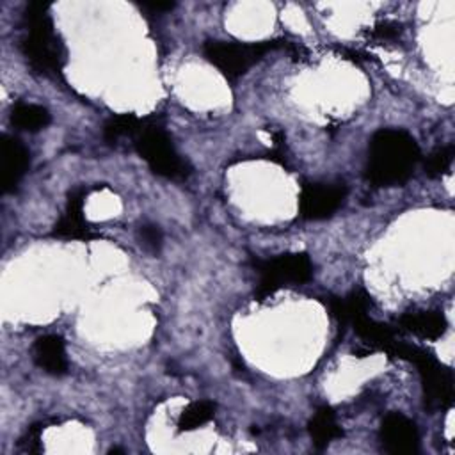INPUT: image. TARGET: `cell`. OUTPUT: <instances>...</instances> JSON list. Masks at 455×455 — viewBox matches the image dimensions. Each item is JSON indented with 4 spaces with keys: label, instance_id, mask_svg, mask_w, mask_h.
I'll use <instances>...</instances> for the list:
<instances>
[{
    "label": "cell",
    "instance_id": "obj_1",
    "mask_svg": "<svg viewBox=\"0 0 455 455\" xmlns=\"http://www.w3.org/2000/svg\"><path fill=\"white\" fill-rule=\"evenodd\" d=\"M418 160L419 148L409 132L382 128L370 139L366 176L377 187L400 185L409 180Z\"/></svg>",
    "mask_w": 455,
    "mask_h": 455
},
{
    "label": "cell",
    "instance_id": "obj_2",
    "mask_svg": "<svg viewBox=\"0 0 455 455\" xmlns=\"http://www.w3.org/2000/svg\"><path fill=\"white\" fill-rule=\"evenodd\" d=\"M25 36L20 48L32 69L57 76L64 66V50L53 30L48 4L30 2L23 14Z\"/></svg>",
    "mask_w": 455,
    "mask_h": 455
},
{
    "label": "cell",
    "instance_id": "obj_3",
    "mask_svg": "<svg viewBox=\"0 0 455 455\" xmlns=\"http://www.w3.org/2000/svg\"><path fill=\"white\" fill-rule=\"evenodd\" d=\"M386 352H389L391 355L407 359L418 366L421 382H423L425 407H428L430 411H435V409H446L451 405L453 402L451 373L448 368L439 364V361L430 352L416 345L402 343L396 339L389 345Z\"/></svg>",
    "mask_w": 455,
    "mask_h": 455
},
{
    "label": "cell",
    "instance_id": "obj_4",
    "mask_svg": "<svg viewBox=\"0 0 455 455\" xmlns=\"http://www.w3.org/2000/svg\"><path fill=\"white\" fill-rule=\"evenodd\" d=\"M135 139V149L149 169L169 180H185L190 174L188 162L174 149L169 135L162 126L144 121Z\"/></svg>",
    "mask_w": 455,
    "mask_h": 455
},
{
    "label": "cell",
    "instance_id": "obj_5",
    "mask_svg": "<svg viewBox=\"0 0 455 455\" xmlns=\"http://www.w3.org/2000/svg\"><path fill=\"white\" fill-rule=\"evenodd\" d=\"M286 41H259V43H236V41H206L203 46L204 57L224 76L238 78L259 62L270 50L284 46Z\"/></svg>",
    "mask_w": 455,
    "mask_h": 455
},
{
    "label": "cell",
    "instance_id": "obj_6",
    "mask_svg": "<svg viewBox=\"0 0 455 455\" xmlns=\"http://www.w3.org/2000/svg\"><path fill=\"white\" fill-rule=\"evenodd\" d=\"M259 274L256 297L267 299L286 284H304L313 275V265L306 252H286L254 263Z\"/></svg>",
    "mask_w": 455,
    "mask_h": 455
},
{
    "label": "cell",
    "instance_id": "obj_7",
    "mask_svg": "<svg viewBox=\"0 0 455 455\" xmlns=\"http://www.w3.org/2000/svg\"><path fill=\"white\" fill-rule=\"evenodd\" d=\"M347 187L343 183H306L299 196L302 219L320 220L331 217L343 204Z\"/></svg>",
    "mask_w": 455,
    "mask_h": 455
},
{
    "label": "cell",
    "instance_id": "obj_8",
    "mask_svg": "<svg viewBox=\"0 0 455 455\" xmlns=\"http://www.w3.org/2000/svg\"><path fill=\"white\" fill-rule=\"evenodd\" d=\"M379 437L384 450L395 455L416 453L419 446V434L414 421L402 412H389L382 419Z\"/></svg>",
    "mask_w": 455,
    "mask_h": 455
},
{
    "label": "cell",
    "instance_id": "obj_9",
    "mask_svg": "<svg viewBox=\"0 0 455 455\" xmlns=\"http://www.w3.org/2000/svg\"><path fill=\"white\" fill-rule=\"evenodd\" d=\"M89 194L85 187H75L66 203V212L60 215L57 224L53 226V235L59 238H71V240H91L96 238L98 233L87 224L84 219V203Z\"/></svg>",
    "mask_w": 455,
    "mask_h": 455
},
{
    "label": "cell",
    "instance_id": "obj_10",
    "mask_svg": "<svg viewBox=\"0 0 455 455\" xmlns=\"http://www.w3.org/2000/svg\"><path fill=\"white\" fill-rule=\"evenodd\" d=\"M30 164L27 148L11 135L2 137L0 148V183L4 192H12L25 176Z\"/></svg>",
    "mask_w": 455,
    "mask_h": 455
},
{
    "label": "cell",
    "instance_id": "obj_11",
    "mask_svg": "<svg viewBox=\"0 0 455 455\" xmlns=\"http://www.w3.org/2000/svg\"><path fill=\"white\" fill-rule=\"evenodd\" d=\"M32 357L36 364L50 375H64L68 371V357L64 339L57 334H44L34 341Z\"/></svg>",
    "mask_w": 455,
    "mask_h": 455
},
{
    "label": "cell",
    "instance_id": "obj_12",
    "mask_svg": "<svg viewBox=\"0 0 455 455\" xmlns=\"http://www.w3.org/2000/svg\"><path fill=\"white\" fill-rule=\"evenodd\" d=\"M371 306V297L364 290H354L347 297H332L329 300L331 315L341 323H354L355 320L366 316Z\"/></svg>",
    "mask_w": 455,
    "mask_h": 455
},
{
    "label": "cell",
    "instance_id": "obj_13",
    "mask_svg": "<svg viewBox=\"0 0 455 455\" xmlns=\"http://www.w3.org/2000/svg\"><path fill=\"white\" fill-rule=\"evenodd\" d=\"M400 325L425 339H437L446 331V320L437 311H416V313H405L400 318Z\"/></svg>",
    "mask_w": 455,
    "mask_h": 455
},
{
    "label": "cell",
    "instance_id": "obj_14",
    "mask_svg": "<svg viewBox=\"0 0 455 455\" xmlns=\"http://www.w3.org/2000/svg\"><path fill=\"white\" fill-rule=\"evenodd\" d=\"M307 428H309V435L313 439V444L318 450L325 448L332 439L341 435V428L336 421V414L327 405L316 409V412L313 414V418L307 423Z\"/></svg>",
    "mask_w": 455,
    "mask_h": 455
},
{
    "label": "cell",
    "instance_id": "obj_15",
    "mask_svg": "<svg viewBox=\"0 0 455 455\" xmlns=\"http://www.w3.org/2000/svg\"><path fill=\"white\" fill-rule=\"evenodd\" d=\"M50 112L37 103H16L11 110V123L25 132H39L50 124Z\"/></svg>",
    "mask_w": 455,
    "mask_h": 455
},
{
    "label": "cell",
    "instance_id": "obj_16",
    "mask_svg": "<svg viewBox=\"0 0 455 455\" xmlns=\"http://www.w3.org/2000/svg\"><path fill=\"white\" fill-rule=\"evenodd\" d=\"M352 325H354L357 336H359L361 339H364L368 345H371L373 348H382V350H386V348L395 341V334H393V331L389 329V325L373 322V320L368 318V316H363V318L355 320Z\"/></svg>",
    "mask_w": 455,
    "mask_h": 455
},
{
    "label": "cell",
    "instance_id": "obj_17",
    "mask_svg": "<svg viewBox=\"0 0 455 455\" xmlns=\"http://www.w3.org/2000/svg\"><path fill=\"white\" fill-rule=\"evenodd\" d=\"M215 414V403L210 400H197L190 402L178 418V428L180 432H190L204 423H208Z\"/></svg>",
    "mask_w": 455,
    "mask_h": 455
},
{
    "label": "cell",
    "instance_id": "obj_18",
    "mask_svg": "<svg viewBox=\"0 0 455 455\" xmlns=\"http://www.w3.org/2000/svg\"><path fill=\"white\" fill-rule=\"evenodd\" d=\"M144 119L133 114H119L110 117L103 126V139L107 142H117L123 137H135L142 128Z\"/></svg>",
    "mask_w": 455,
    "mask_h": 455
},
{
    "label": "cell",
    "instance_id": "obj_19",
    "mask_svg": "<svg viewBox=\"0 0 455 455\" xmlns=\"http://www.w3.org/2000/svg\"><path fill=\"white\" fill-rule=\"evenodd\" d=\"M453 156H455V148L451 144L437 148L435 151H432L425 162V172L430 178H437L443 176L450 171L451 164H453Z\"/></svg>",
    "mask_w": 455,
    "mask_h": 455
},
{
    "label": "cell",
    "instance_id": "obj_20",
    "mask_svg": "<svg viewBox=\"0 0 455 455\" xmlns=\"http://www.w3.org/2000/svg\"><path fill=\"white\" fill-rule=\"evenodd\" d=\"M137 236H139L140 245L148 252H151V254L160 252L162 243H164V233H162V229L156 224H151V222L140 224V228L137 231Z\"/></svg>",
    "mask_w": 455,
    "mask_h": 455
},
{
    "label": "cell",
    "instance_id": "obj_21",
    "mask_svg": "<svg viewBox=\"0 0 455 455\" xmlns=\"http://www.w3.org/2000/svg\"><path fill=\"white\" fill-rule=\"evenodd\" d=\"M402 34V25L395 23V21H382L379 25H375L371 36L382 41H395L398 39Z\"/></svg>",
    "mask_w": 455,
    "mask_h": 455
},
{
    "label": "cell",
    "instance_id": "obj_22",
    "mask_svg": "<svg viewBox=\"0 0 455 455\" xmlns=\"http://www.w3.org/2000/svg\"><path fill=\"white\" fill-rule=\"evenodd\" d=\"M41 425H32L28 430H27V435L21 439V446L27 450V451H39L41 446L37 444L39 441V435H41Z\"/></svg>",
    "mask_w": 455,
    "mask_h": 455
},
{
    "label": "cell",
    "instance_id": "obj_23",
    "mask_svg": "<svg viewBox=\"0 0 455 455\" xmlns=\"http://www.w3.org/2000/svg\"><path fill=\"white\" fill-rule=\"evenodd\" d=\"M142 7H148V9H153V11H167V9H172L174 4L171 2H151V4H142Z\"/></svg>",
    "mask_w": 455,
    "mask_h": 455
}]
</instances>
